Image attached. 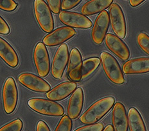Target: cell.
I'll use <instances>...</instances> for the list:
<instances>
[{
  "mask_svg": "<svg viewBox=\"0 0 149 131\" xmlns=\"http://www.w3.org/2000/svg\"><path fill=\"white\" fill-rule=\"evenodd\" d=\"M114 102L115 100L113 97H107L99 100L84 113L80 118V121L87 125L97 122L111 110Z\"/></svg>",
  "mask_w": 149,
  "mask_h": 131,
  "instance_id": "obj_1",
  "label": "cell"
},
{
  "mask_svg": "<svg viewBox=\"0 0 149 131\" xmlns=\"http://www.w3.org/2000/svg\"><path fill=\"white\" fill-rule=\"evenodd\" d=\"M28 105L34 111L46 116L61 117L64 113L61 104L50 100L34 98L28 101Z\"/></svg>",
  "mask_w": 149,
  "mask_h": 131,
  "instance_id": "obj_2",
  "label": "cell"
},
{
  "mask_svg": "<svg viewBox=\"0 0 149 131\" xmlns=\"http://www.w3.org/2000/svg\"><path fill=\"white\" fill-rule=\"evenodd\" d=\"M100 57L104 70L109 79L116 85L124 83L125 79L116 59L107 52H102Z\"/></svg>",
  "mask_w": 149,
  "mask_h": 131,
  "instance_id": "obj_3",
  "label": "cell"
},
{
  "mask_svg": "<svg viewBox=\"0 0 149 131\" xmlns=\"http://www.w3.org/2000/svg\"><path fill=\"white\" fill-rule=\"evenodd\" d=\"M34 12L39 26L46 33H50L54 28L52 12L44 0H34Z\"/></svg>",
  "mask_w": 149,
  "mask_h": 131,
  "instance_id": "obj_4",
  "label": "cell"
},
{
  "mask_svg": "<svg viewBox=\"0 0 149 131\" xmlns=\"http://www.w3.org/2000/svg\"><path fill=\"white\" fill-rule=\"evenodd\" d=\"M18 100L16 84L12 77L6 80L3 88V104L5 113L11 114L15 111Z\"/></svg>",
  "mask_w": 149,
  "mask_h": 131,
  "instance_id": "obj_5",
  "label": "cell"
},
{
  "mask_svg": "<svg viewBox=\"0 0 149 131\" xmlns=\"http://www.w3.org/2000/svg\"><path fill=\"white\" fill-rule=\"evenodd\" d=\"M109 19L113 32L118 38L123 39L127 32L126 23L122 9L116 3L111 5L109 8Z\"/></svg>",
  "mask_w": 149,
  "mask_h": 131,
  "instance_id": "obj_6",
  "label": "cell"
},
{
  "mask_svg": "<svg viewBox=\"0 0 149 131\" xmlns=\"http://www.w3.org/2000/svg\"><path fill=\"white\" fill-rule=\"evenodd\" d=\"M33 60L39 76L46 77L50 69V62L47 49L43 43L39 42L36 45L33 52Z\"/></svg>",
  "mask_w": 149,
  "mask_h": 131,
  "instance_id": "obj_7",
  "label": "cell"
},
{
  "mask_svg": "<svg viewBox=\"0 0 149 131\" xmlns=\"http://www.w3.org/2000/svg\"><path fill=\"white\" fill-rule=\"evenodd\" d=\"M59 19L64 24L71 28L88 29L93 26L92 22L89 18L77 12H61L59 14Z\"/></svg>",
  "mask_w": 149,
  "mask_h": 131,
  "instance_id": "obj_8",
  "label": "cell"
},
{
  "mask_svg": "<svg viewBox=\"0 0 149 131\" xmlns=\"http://www.w3.org/2000/svg\"><path fill=\"white\" fill-rule=\"evenodd\" d=\"M109 15L106 10L101 12L96 19L92 30V39L96 44L100 45L107 35L109 26Z\"/></svg>",
  "mask_w": 149,
  "mask_h": 131,
  "instance_id": "obj_9",
  "label": "cell"
},
{
  "mask_svg": "<svg viewBox=\"0 0 149 131\" xmlns=\"http://www.w3.org/2000/svg\"><path fill=\"white\" fill-rule=\"evenodd\" d=\"M18 81L21 85L33 92L45 93L48 92L51 89L50 85L44 79L31 73L20 74Z\"/></svg>",
  "mask_w": 149,
  "mask_h": 131,
  "instance_id": "obj_10",
  "label": "cell"
},
{
  "mask_svg": "<svg viewBox=\"0 0 149 131\" xmlns=\"http://www.w3.org/2000/svg\"><path fill=\"white\" fill-rule=\"evenodd\" d=\"M68 59L69 52L66 44L61 45L54 56L52 65V74L54 78L60 79L63 77Z\"/></svg>",
  "mask_w": 149,
  "mask_h": 131,
  "instance_id": "obj_11",
  "label": "cell"
},
{
  "mask_svg": "<svg viewBox=\"0 0 149 131\" xmlns=\"http://www.w3.org/2000/svg\"><path fill=\"white\" fill-rule=\"evenodd\" d=\"M75 34V30L69 26L60 27L46 35L43 39V43L49 47L58 46L72 38Z\"/></svg>",
  "mask_w": 149,
  "mask_h": 131,
  "instance_id": "obj_12",
  "label": "cell"
},
{
  "mask_svg": "<svg viewBox=\"0 0 149 131\" xmlns=\"http://www.w3.org/2000/svg\"><path fill=\"white\" fill-rule=\"evenodd\" d=\"M105 44L108 49L116 54L121 60L126 61L130 57V51L128 47L117 36L111 33L105 35Z\"/></svg>",
  "mask_w": 149,
  "mask_h": 131,
  "instance_id": "obj_13",
  "label": "cell"
},
{
  "mask_svg": "<svg viewBox=\"0 0 149 131\" xmlns=\"http://www.w3.org/2000/svg\"><path fill=\"white\" fill-rule=\"evenodd\" d=\"M82 57L79 51L73 48L70 52L68 74L73 81L79 82L82 79Z\"/></svg>",
  "mask_w": 149,
  "mask_h": 131,
  "instance_id": "obj_14",
  "label": "cell"
},
{
  "mask_svg": "<svg viewBox=\"0 0 149 131\" xmlns=\"http://www.w3.org/2000/svg\"><path fill=\"white\" fill-rule=\"evenodd\" d=\"M112 122L114 131L128 130V118L124 105L121 102H116L112 113Z\"/></svg>",
  "mask_w": 149,
  "mask_h": 131,
  "instance_id": "obj_15",
  "label": "cell"
},
{
  "mask_svg": "<svg viewBox=\"0 0 149 131\" xmlns=\"http://www.w3.org/2000/svg\"><path fill=\"white\" fill-rule=\"evenodd\" d=\"M77 88L75 83L68 81L55 86L46 93L47 98L52 101H60L70 95Z\"/></svg>",
  "mask_w": 149,
  "mask_h": 131,
  "instance_id": "obj_16",
  "label": "cell"
},
{
  "mask_svg": "<svg viewBox=\"0 0 149 131\" xmlns=\"http://www.w3.org/2000/svg\"><path fill=\"white\" fill-rule=\"evenodd\" d=\"M84 104V93L81 88H78L71 95L68 102L67 113L71 119L74 120L80 116Z\"/></svg>",
  "mask_w": 149,
  "mask_h": 131,
  "instance_id": "obj_17",
  "label": "cell"
},
{
  "mask_svg": "<svg viewBox=\"0 0 149 131\" xmlns=\"http://www.w3.org/2000/svg\"><path fill=\"white\" fill-rule=\"evenodd\" d=\"M123 71L125 74L149 72V58H138L127 61L123 65Z\"/></svg>",
  "mask_w": 149,
  "mask_h": 131,
  "instance_id": "obj_18",
  "label": "cell"
},
{
  "mask_svg": "<svg viewBox=\"0 0 149 131\" xmlns=\"http://www.w3.org/2000/svg\"><path fill=\"white\" fill-rule=\"evenodd\" d=\"M0 57L12 68L19 64L18 56L13 48L1 37H0Z\"/></svg>",
  "mask_w": 149,
  "mask_h": 131,
  "instance_id": "obj_19",
  "label": "cell"
},
{
  "mask_svg": "<svg viewBox=\"0 0 149 131\" xmlns=\"http://www.w3.org/2000/svg\"><path fill=\"white\" fill-rule=\"evenodd\" d=\"M113 0H91L83 5L81 12L84 15H92L105 10Z\"/></svg>",
  "mask_w": 149,
  "mask_h": 131,
  "instance_id": "obj_20",
  "label": "cell"
},
{
  "mask_svg": "<svg viewBox=\"0 0 149 131\" xmlns=\"http://www.w3.org/2000/svg\"><path fill=\"white\" fill-rule=\"evenodd\" d=\"M127 118L130 131H147L143 118L136 108L130 109Z\"/></svg>",
  "mask_w": 149,
  "mask_h": 131,
  "instance_id": "obj_21",
  "label": "cell"
},
{
  "mask_svg": "<svg viewBox=\"0 0 149 131\" xmlns=\"http://www.w3.org/2000/svg\"><path fill=\"white\" fill-rule=\"evenodd\" d=\"M100 60L98 58H91L84 61L82 65V79L88 77L98 67Z\"/></svg>",
  "mask_w": 149,
  "mask_h": 131,
  "instance_id": "obj_22",
  "label": "cell"
},
{
  "mask_svg": "<svg viewBox=\"0 0 149 131\" xmlns=\"http://www.w3.org/2000/svg\"><path fill=\"white\" fill-rule=\"evenodd\" d=\"M72 125L71 118L67 115H64L58 122L55 131H71Z\"/></svg>",
  "mask_w": 149,
  "mask_h": 131,
  "instance_id": "obj_23",
  "label": "cell"
},
{
  "mask_svg": "<svg viewBox=\"0 0 149 131\" xmlns=\"http://www.w3.org/2000/svg\"><path fill=\"white\" fill-rule=\"evenodd\" d=\"M23 126V121L17 118L0 128V131H21Z\"/></svg>",
  "mask_w": 149,
  "mask_h": 131,
  "instance_id": "obj_24",
  "label": "cell"
},
{
  "mask_svg": "<svg viewBox=\"0 0 149 131\" xmlns=\"http://www.w3.org/2000/svg\"><path fill=\"white\" fill-rule=\"evenodd\" d=\"M137 42L140 48L149 55V36L145 33H139Z\"/></svg>",
  "mask_w": 149,
  "mask_h": 131,
  "instance_id": "obj_25",
  "label": "cell"
},
{
  "mask_svg": "<svg viewBox=\"0 0 149 131\" xmlns=\"http://www.w3.org/2000/svg\"><path fill=\"white\" fill-rule=\"evenodd\" d=\"M17 7V3L14 0H0V9L6 12H12Z\"/></svg>",
  "mask_w": 149,
  "mask_h": 131,
  "instance_id": "obj_26",
  "label": "cell"
},
{
  "mask_svg": "<svg viewBox=\"0 0 149 131\" xmlns=\"http://www.w3.org/2000/svg\"><path fill=\"white\" fill-rule=\"evenodd\" d=\"M104 127L103 123H97L80 127L74 131H102L104 130Z\"/></svg>",
  "mask_w": 149,
  "mask_h": 131,
  "instance_id": "obj_27",
  "label": "cell"
},
{
  "mask_svg": "<svg viewBox=\"0 0 149 131\" xmlns=\"http://www.w3.org/2000/svg\"><path fill=\"white\" fill-rule=\"evenodd\" d=\"M82 0H63L61 3L62 10H71L78 5Z\"/></svg>",
  "mask_w": 149,
  "mask_h": 131,
  "instance_id": "obj_28",
  "label": "cell"
},
{
  "mask_svg": "<svg viewBox=\"0 0 149 131\" xmlns=\"http://www.w3.org/2000/svg\"><path fill=\"white\" fill-rule=\"evenodd\" d=\"M47 2L48 7L54 14L59 13L61 8V0H47Z\"/></svg>",
  "mask_w": 149,
  "mask_h": 131,
  "instance_id": "obj_29",
  "label": "cell"
},
{
  "mask_svg": "<svg viewBox=\"0 0 149 131\" xmlns=\"http://www.w3.org/2000/svg\"><path fill=\"white\" fill-rule=\"evenodd\" d=\"M10 33V28L6 21L0 16V34L8 35Z\"/></svg>",
  "mask_w": 149,
  "mask_h": 131,
  "instance_id": "obj_30",
  "label": "cell"
},
{
  "mask_svg": "<svg viewBox=\"0 0 149 131\" xmlns=\"http://www.w3.org/2000/svg\"><path fill=\"white\" fill-rule=\"evenodd\" d=\"M36 131H50L49 128L44 121H39L37 125Z\"/></svg>",
  "mask_w": 149,
  "mask_h": 131,
  "instance_id": "obj_31",
  "label": "cell"
},
{
  "mask_svg": "<svg viewBox=\"0 0 149 131\" xmlns=\"http://www.w3.org/2000/svg\"><path fill=\"white\" fill-rule=\"evenodd\" d=\"M145 1V0H129V3L131 7H136L141 5Z\"/></svg>",
  "mask_w": 149,
  "mask_h": 131,
  "instance_id": "obj_32",
  "label": "cell"
},
{
  "mask_svg": "<svg viewBox=\"0 0 149 131\" xmlns=\"http://www.w3.org/2000/svg\"><path fill=\"white\" fill-rule=\"evenodd\" d=\"M104 131H114L113 127L111 125H108L105 128Z\"/></svg>",
  "mask_w": 149,
  "mask_h": 131,
  "instance_id": "obj_33",
  "label": "cell"
}]
</instances>
